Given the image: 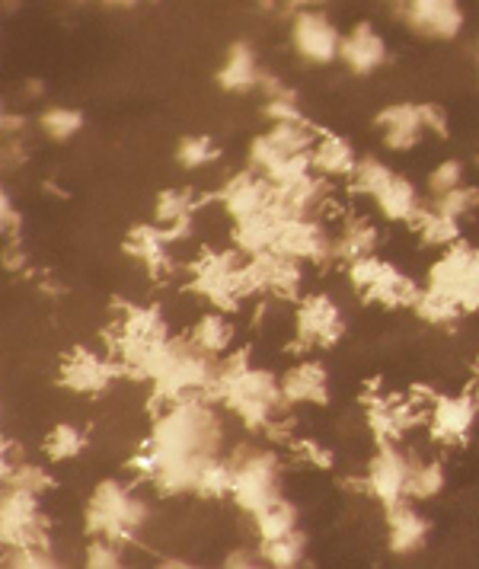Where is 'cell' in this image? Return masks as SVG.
I'll list each match as a JSON object with an SVG mask.
<instances>
[{
  "instance_id": "cell-1",
  "label": "cell",
  "mask_w": 479,
  "mask_h": 569,
  "mask_svg": "<svg viewBox=\"0 0 479 569\" xmlns=\"http://www.w3.org/2000/svg\"><path fill=\"white\" fill-rule=\"evenodd\" d=\"M218 403L204 397H182L157 413L151 439L144 448L153 458H192V455H221L224 426L218 419Z\"/></svg>"
},
{
  "instance_id": "cell-2",
  "label": "cell",
  "mask_w": 479,
  "mask_h": 569,
  "mask_svg": "<svg viewBox=\"0 0 479 569\" xmlns=\"http://www.w3.org/2000/svg\"><path fill=\"white\" fill-rule=\"evenodd\" d=\"M208 400L230 410L247 429H266L288 407L285 393H281V378L266 368H252V365L230 378L218 375L208 390Z\"/></svg>"
},
{
  "instance_id": "cell-3",
  "label": "cell",
  "mask_w": 479,
  "mask_h": 569,
  "mask_svg": "<svg viewBox=\"0 0 479 569\" xmlns=\"http://www.w3.org/2000/svg\"><path fill=\"white\" fill-rule=\"evenodd\" d=\"M151 509L141 496L128 490L119 480H102L90 496L87 506V531L93 538H112V541L128 543L141 531Z\"/></svg>"
},
{
  "instance_id": "cell-4",
  "label": "cell",
  "mask_w": 479,
  "mask_h": 569,
  "mask_svg": "<svg viewBox=\"0 0 479 569\" xmlns=\"http://www.w3.org/2000/svg\"><path fill=\"white\" fill-rule=\"evenodd\" d=\"M349 269V282H352L355 295L368 305H380L390 311H400L416 305V298L422 295V284L416 282L412 276H406L400 266H393L390 259L361 257L346 266Z\"/></svg>"
},
{
  "instance_id": "cell-5",
  "label": "cell",
  "mask_w": 479,
  "mask_h": 569,
  "mask_svg": "<svg viewBox=\"0 0 479 569\" xmlns=\"http://www.w3.org/2000/svg\"><path fill=\"white\" fill-rule=\"evenodd\" d=\"M230 499L243 512H262L281 499V461L272 448L266 451H240L233 455V490Z\"/></svg>"
},
{
  "instance_id": "cell-6",
  "label": "cell",
  "mask_w": 479,
  "mask_h": 569,
  "mask_svg": "<svg viewBox=\"0 0 479 569\" xmlns=\"http://www.w3.org/2000/svg\"><path fill=\"white\" fill-rule=\"evenodd\" d=\"M429 288L455 298L467 313L479 311V247L457 240L429 266Z\"/></svg>"
},
{
  "instance_id": "cell-7",
  "label": "cell",
  "mask_w": 479,
  "mask_h": 569,
  "mask_svg": "<svg viewBox=\"0 0 479 569\" xmlns=\"http://www.w3.org/2000/svg\"><path fill=\"white\" fill-rule=\"evenodd\" d=\"M346 337V313L329 295H303L295 311V356L307 359L317 349H329Z\"/></svg>"
},
{
  "instance_id": "cell-8",
  "label": "cell",
  "mask_w": 479,
  "mask_h": 569,
  "mask_svg": "<svg viewBox=\"0 0 479 569\" xmlns=\"http://www.w3.org/2000/svg\"><path fill=\"white\" fill-rule=\"evenodd\" d=\"M0 541L3 547H51L49 518L42 516L36 492L7 487L0 502Z\"/></svg>"
},
{
  "instance_id": "cell-9",
  "label": "cell",
  "mask_w": 479,
  "mask_h": 569,
  "mask_svg": "<svg viewBox=\"0 0 479 569\" xmlns=\"http://www.w3.org/2000/svg\"><path fill=\"white\" fill-rule=\"evenodd\" d=\"M119 378H126L122 362L112 352H93V349H71L61 362L58 381L74 393L83 397H97L102 390H109Z\"/></svg>"
},
{
  "instance_id": "cell-10",
  "label": "cell",
  "mask_w": 479,
  "mask_h": 569,
  "mask_svg": "<svg viewBox=\"0 0 479 569\" xmlns=\"http://www.w3.org/2000/svg\"><path fill=\"white\" fill-rule=\"evenodd\" d=\"M409 470H412V455H406L400 441H378V455L368 465L365 487L383 509L400 506L409 499Z\"/></svg>"
},
{
  "instance_id": "cell-11",
  "label": "cell",
  "mask_w": 479,
  "mask_h": 569,
  "mask_svg": "<svg viewBox=\"0 0 479 569\" xmlns=\"http://www.w3.org/2000/svg\"><path fill=\"white\" fill-rule=\"evenodd\" d=\"M247 269L256 284V295H272L278 301H301L303 262L281 250H266L247 257Z\"/></svg>"
},
{
  "instance_id": "cell-12",
  "label": "cell",
  "mask_w": 479,
  "mask_h": 569,
  "mask_svg": "<svg viewBox=\"0 0 479 569\" xmlns=\"http://www.w3.org/2000/svg\"><path fill=\"white\" fill-rule=\"evenodd\" d=\"M477 419V400L467 390V393H435L426 422H429L431 439L435 441H441V445H463V441L470 439Z\"/></svg>"
},
{
  "instance_id": "cell-13",
  "label": "cell",
  "mask_w": 479,
  "mask_h": 569,
  "mask_svg": "<svg viewBox=\"0 0 479 569\" xmlns=\"http://www.w3.org/2000/svg\"><path fill=\"white\" fill-rule=\"evenodd\" d=\"M281 253L301 259L303 266H323L329 259H336V237L327 231V224L320 218H288L278 233V247Z\"/></svg>"
},
{
  "instance_id": "cell-14",
  "label": "cell",
  "mask_w": 479,
  "mask_h": 569,
  "mask_svg": "<svg viewBox=\"0 0 479 569\" xmlns=\"http://www.w3.org/2000/svg\"><path fill=\"white\" fill-rule=\"evenodd\" d=\"M214 199L224 206V211H228L233 221H240V218H250V214H256V211H262V208L272 206V199H276V186L250 167V170H243V173L230 177V180L218 189V196H214Z\"/></svg>"
},
{
  "instance_id": "cell-15",
  "label": "cell",
  "mask_w": 479,
  "mask_h": 569,
  "mask_svg": "<svg viewBox=\"0 0 479 569\" xmlns=\"http://www.w3.org/2000/svg\"><path fill=\"white\" fill-rule=\"evenodd\" d=\"M295 49L307 58L310 64H329L339 58V46H342V36L339 29L329 23L323 13H313V10H301L295 17Z\"/></svg>"
},
{
  "instance_id": "cell-16",
  "label": "cell",
  "mask_w": 479,
  "mask_h": 569,
  "mask_svg": "<svg viewBox=\"0 0 479 569\" xmlns=\"http://www.w3.org/2000/svg\"><path fill=\"white\" fill-rule=\"evenodd\" d=\"M403 17L419 36L429 39H455L463 29L460 0H409Z\"/></svg>"
},
{
  "instance_id": "cell-17",
  "label": "cell",
  "mask_w": 479,
  "mask_h": 569,
  "mask_svg": "<svg viewBox=\"0 0 479 569\" xmlns=\"http://www.w3.org/2000/svg\"><path fill=\"white\" fill-rule=\"evenodd\" d=\"M281 393L288 407H327L329 375L317 359H301L281 375Z\"/></svg>"
},
{
  "instance_id": "cell-18",
  "label": "cell",
  "mask_w": 479,
  "mask_h": 569,
  "mask_svg": "<svg viewBox=\"0 0 479 569\" xmlns=\"http://www.w3.org/2000/svg\"><path fill=\"white\" fill-rule=\"evenodd\" d=\"M429 518L416 509L412 499L387 509V543L397 557H412L429 541Z\"/></svg>"
},
{
  "instance_id": "cell-19",
  "label": "cell",
  "mask_w": 479,
  "mask_h": 569,
  "mask_svg": "<svg viewBox=\"0 0 479 569\" xmlns=\"http://www.w3.org/2000/svg\"><path fill=\"white\" fill-rule=\"evenodd\" d=\"M378 129L383 131V144L390 151H412L429 134L422 103L387 106L383 112H378Z\"/></svg>"
},
{
  "instance_id": "cell-20",
  "label": "cell",
  "mask_w": 479,
  "mask_h": 569,
  "mask_svg": "<svg viewBox=\"0 0 479 569\" xmlns=\"http://www.w3.org/2000/svg\"><path fill=\"white\" fill-rule=\"evenodd\" d=\"M288 218H281L276 208H262L250 218H240L233 221V231H230V240L233 247L243 253V257H256V253H266V250H276L278 247V233H281V224Z\"/></svg>"
},
{
  "instance_id": "cell-21",
  "label": "cell",
  "mask_w": 479,
  "mask_h": 569,
  "mask_svg": "<svg viewBox=\"0 0 479 569\" xmlns=\"http://www.w3.org/2000/svg\"><path fill=\"white\" fill-rule=\"evenodd\" d=\"M339 61L352 74H375L387 61V42L380 39V32L371 23H358L349 36H342Z\"/></svg>"
},
{
  "instance_id": "cell-22",
  "label": "cell",
  "mask_w": 479,
  "mask_h": 569,
  "mask_svg": "<svg viewBox=\"0 0 479 569\" xmlns=\"http://www.w3.org/2000/svg\"><path fill=\"white\" fill-rule=\"evenodd\" d=\"M170 237L163 231V224H138L131 228L126 237V253L134 257L151 276H163L173 269V257H170Z\"/></svg>"
},
{
  "instance_id": "cell-23",
  "label": "cell",
  "mask_w": 479,
  "mask_h": 569,
  "mask_svg": "<svg viewBox=\"0 0 479 569\" xmlns=\"http://www.w3.org/2000/svg\"><path fill=\"white\" fill-rule=\"evenodd\" d=\"M310 160H313V170L329 177V180H352L355 167H358L361 157L355 154V148L342 134L320 131L313 148H310Z\"/></svg>"
},
{
  "instance_id": "cell-24",
  "label": "cell",
  "mask_w": 479,
  "mask_h": 569,
  "mask_svg": "<svg viewBox=\"0 0 479 569\" xmlns=\"http://www.w3.org/2000/svg\"><path fill=\"white\" fill-rule=\"evenodd\" d=\"M375 206H378V211L387 221H393V224H412L419 218V211L426 208V202H422V196L412 186V180H406V177L397 173L393 180L380 189Z\"/></svg>"
},
{
  "instance_id": "cell-25",
  "label": "cell",
  "mask_w": 479,
  "mask_h": 569,
  "mask_svg": "<svg viewBox=\"0 0 479 569\" xmlns=\"http://www.w3.org/2000/svg\"><path fill=\"white\" fill-rule=\"evenodd\" d=\"M380 247V231L368 218H349L342 221L339 237H336V259H342L346 266L361 257H375Z\"/></svg>"
},
{
  "instance_id": "cell-26",
  "label": "cell",
  "mask_w": 479,
  "mask_h": 569,
  "mask_svg": "<svg viewBox=\"0 0 479 569\" xmlns=\"http://www.w3.org/2000/svg\"><path fill=\"white\" fill-rule=\"evenodd\" d=\"M259 74H262V68L256 61V52H252L247 42H237V46H230L228 61L218 71V83L228 93H247L252 87H259Z\"/></svg>"
},
{
  "instance_id": "cell-27",
  "label": "cell",
  "mask_w": 479,
  "mask_h": 569,
  "mask_svg": "<svg viewBox=\"0 0 479 569\" xmlns=\"http://www.w3.org/2000/svg\"><path fill=\"white\" fill-rule=\"evenodd\" d=\"M460 218H451V214H445L441 208L426 206L419 211V218L409 224L416 237L426 243V247H435V250H448L451 243L457 240H463V231H460Z\"/></svg>"
},
{
  "instance_id": "cell-28",
  "label": "cell",
  "mask_w": 479,
  "mask_h": 569,
  "mask_svg": "<svg viewBox=\"0 0 479 569\" xmlns=\"http://www.w3.org/2000/svg\"><path fill=\"white\" fill-rule=\"evenodd\" d=\"M192 346L196 349H202L204 356H214V359H221L224 352L233 349V339H237V330H233V323L228 320V313L224 311H211L199 317V323L192 327Z\"/></svg>"
},
{
  "instance_id": "cell-29",
  "label": "cell",
  "mask_w": 479,
  "mask_h": 569,
  "mask_svg": "<svg viewBox=\"0 0 479 569\" xmlns=\"http://www.w3.org/2000/svg\"><path fill=\"white\" fill-rule=\"evenodd\" d=\"M412 313H416L419 320H426L429 327H455L457 320H460L467 311L457 305L455 298H448V295L435 291V288H429V284H422V295L416 298Z\"/></svg>"
},
{
  "instance_id": "cell-30",
  "label": "cell",
  "mask_w": 479,
  "mask_h": 569,
  "mask_svg": "<svg viewBox=\"0 0 479 569\" xmlns=\"http://www.w3.org/2000/svg\"><path fill=\"white\" fill-rule=\"evenodd\" d=\"M252 521H256L259 543L276 541V538H281V535H288V531H295V528H298V506H295V502H288V499L281 496V499H276L272 506H266L262 512H256Z\"/></svg>"
},
{
  "instance_id": "cell-31",
  "label": "cell",
  "mask_w": 479,
  "mask_h": 569,
  "mask_svg": "<svg viewBox=\"0 0 479 569\" xmlns=\"http://www.w3.org/2000/svg\"><path fill=\"white\" fill-rule=\"evenodd\" d=\"M445 483H448V473L438 458H426V461L412 458V470H409V499L412 502H429L445 490Z\"/></svg>"
},
{
  "instance_id": "cell-32",
  "label": "cell",
  "mask_w": 479,
  "mask_h": 569,
  "mask_svg": "<svg viewBox=\"0 0 479 569\" xmlns=\"http://www.w3.org/2000/svg\"><path fill=\"white\" fill-rule=\"evenodd\" d=\"M259 550H262V560H266V563H272L276 569H295L303 563V553H307V535H303L301 528H295V531L281 535V538H276V541H262L259 543Z\"/></svg>"
},
{
  "instance_id": "cell-33",
  "label": "cell",
  "mask_w": 479,
  "mask_h": 569,
  "mask_svg": "<svg viewBox=\"0 0 479 569\" xmlns=\"http://www.w3.org/2000/svg\"><path fill=\"white\" fill-rule=\"evenodd\" d=\"M199 208H202V199H196L189 189H163V192L157 196L153 218H157V224H173V221L196 218Z\"/></svg>"
},
{
  "instance_id": "cell-34",
  "label": "cell",
  "mask_w": 479,
  "mask_h": 569,
  "mask_svg": "<svg viewBox=\"0 0 479 569\" xmlns=\"http://www.w3.org/2000/svg\"><path fill=\"white\" fill-rule=\"evenodd\" d=\"M87 448V432L77 429V426H54L49 436H46V458L54 465H64V461H74L77 455H83Z\"/></svg>"
},
{
  "instance_id": "cell-35",
  "label": "cell",
  "mask_w": 479,
  "mask_h": 569,
  "mask_svg": "<svg viewBox=\"0 0 479 569\" xmlns=\"http://www.w3.org/2000/svg\"><path fill=\"white\" fill-rule=\"evenodd\" d=\"M393 177H397V170H393L390 163H383L380 157H361L352 173V189L358 196L378 199L380 189L393 180Z\"/></svg>"
},
{
  "instance_id": "cell-36",
  "label": "cell",
  "mask_w": 479,
  "mask_h": 569,
  "mask_svg": "<svg viewBox=\"0 0 479 569\" xmlns=\"http://www.w3.org/2000/svg\"><path fill=\"white\" fill-rule=\"evenodd\" d=\"M0 473H3V483H7L10 490H26V492H36V496H42V492L54 487V480L49 477V470H46V467L32 465L29 458H26V461H20V465L0 470Z\"/></svg>"
},
{
  "instance_id": "cell-37",
  "label": "cell",
  "mask_w": 479,
  "mask_h": 569,
  "mask_svg": "<svg viewBox=\"0 0 479 569\" xmlns=\"http://www.w3.org/2000/svg\"><path fill=\"white\" fill-rule=\"evenodd\" d=\"M39 129L46 131L51 141H68V138H74L77 131L83 129V116L77 109H71V106H51V109L42 112Z\"/></svg>"
},
{
  "instance_id": "cell-38",
  "label": "cell",
  "mask_w": 479,
  "mask_h": 569,
  "mask_svg": "<svg viewBox=\"0 0 479 569\" xmlns=\"http://www.w3.org/2000/svg\"><path fill=\"white\" fill-rule=\"evenodd\" d=\"M177 160L186 170H202V167L218 160V144H214L208 134H189V138H182V144H179Z\"/></svg>"
},
{
  "instance_id": "cell-39",
  "label": "cell",
  "mask_w": 479,
  "mask_h": 569,
  "mask_svg": "<svg viewBox=\"0 0 479 569\" xmlns=\"http://www.w3.org/2000/svg\"><path fill=\"white\" fill-rule=\"evenodd\" d=\"M435 208H441L445 214L463 221V218H470V214H477L479 211V189L477 186H470V182H463V186H457L451 192L438 196V199H435Z\"/></svg>"
},
{
  "instance_id": "cell-40",
  "label": "cell",
  "mask_w": 479,
  "mask_h": 569,
  "mask_svg": "<svg viewBox=\"0 0 479 569\" xmlns=\"http://www.w3.org/2000/svg\"><path fill=\"white\" fill-rule=\"evenodd\" d=\"M285 448L291 451L295 461H301L307 467H317V470H329L332 467V451L323 441L313 439V436H295Z\"/></svg>"
},
{
  "instance_id": "cell-41",
  "label": "cell",
  "mask_w": 479,
  "mask_h": 569,
  "mask_svg": "<svg viewBox=\"0 0 479 569\" xmlns=\"http://www.w3.org/2000/svg\"><path fill=\"white\" fill-rule=\"evenodd\" d=\"M3 563L10 569H51L58 567V557L51 547H7Z\"/></svg>"
},
{
  "instance_id": "cell-42",
  "label": "cell",
  "mask_w": 479,
  "mask_h": 569,
  "mask_svg": "<svg viewBox=\"0 0 479 569\" xmlns=\"http://www.w3.org/2000/svg\"><path fill=\"white\" fill-rule=\"evenodd\" d=\"M467 182V170H463V163L455 160V157H448V160H441L435 170L429 173V192L438 199V196H445V192H451L457 186H463Z\"/></svg>"
},
{
  "instance_id": "cell-43",
  "label": "cell",
  "mask_w": 479,
  "mask_h": 569,
  "mask_svg": "<svg viewBox=\"0 0 479 569\" xmlns=\"http://www.w3.org/2000/svg\"><path fill=\"white\" fill-rule=\"evenodd\" d=\"M122 547L112 538H93L87 547V567L90 569H119L122 567Z\"/></svg>"
},
{
  "instance_id": "cell-44",
  "label": "cell",
  "mask_w": 479,
  "mask_h": 569,
  "mask_svg": "<svg viewBox=\"0 0 479 569\" xmlns=\"http://www.w3.org/2000/svg\"><path fill=\"white\" fill-rule=\"evenodd\" d=\"M266 116H269V122H307L301 103H298V97L291 90L269 97L266 100Z\"/></svg>"
},
{
  "instance_id": "cell-45",
  "label": "cell",
  "mask_w": 479,
  "mask_h": 569,
  "mask_svg": "<svg viewBox=\"0 0 479 569\" xmlns=\"http://www.w3.org/2000/svg\"><path fill=\"white\" fill-rule=\"evenodd\" d=\"M0 228L7 240H23V214L10 196H0Z\"/></svg>"
},
{
  "instance_id": "cell-46",
  "label": "cell",
  "mask_w": 479,
  "mask_h": 569,
  "mask_svg": "<svg viewBox=\"0 0 479 569\" xmlns=\"http://www.w3.org/2000/svg\"><path fill=\"white\" fill-rule=\"evenodd\" d=\"M26 266H29V253H26L23 240H7L3 243V269L7 272H26Z\"/></svg>"
},
{
  "instance_id": "cell-47",
  "label": "cell",
  "mask_w": 479,
  "mask_h": 569,
  "mask_svg": "<svg viewBox=\"0 0 479 569\" xmlns=\"http://www.w3.org/2000/svg\"><path fill=\"white\" fill-rule=\"evenodd\" d=\"M29 160L23 138H3V170H17Z\"/></svg>"
},
{
  "instance_id": "cell-48",
  "label": "cell",
  "mask_w": 479,
  "mask_h": 569,
  "mask_svg": "<svg viewBox=\"0 0 479 569\" xmlns=\"http://www.w3.org/2000/svg\"><path fill=\"white\" fill-rule=\"evenodd\" d=\"M422 116H426V129L429 134H438V138H448V112L441 106L435 103H422Z\"/></svg>"
},
{
  "instance_id": "cell-49",
  "label": "cell",
  "mask_w": 479,
  "mask_h": 569,
  "mask_svg": "<svg viewBox=\"0 0 479 569\" xmlns=\"http://www.w3.org/2000/svg\"><path fill=\"white\" fill-rule=\"evenodd\" d=\"M259 560H262V550H252V547H240V550H233V553H228L224 567H230V569H250V567H259Z\"/></svg>"
},
{
  "instance_id": "cell-50",
  "label": "cell",
  "mask_w": 479,
  "mask_h": 569,
  "mask_svg": "<svg viewBox=\"0 0 479 569\" xmlns=\"http://www.w3.org/2000/svg\"><path fill=\"white\" fill-rule=\"evenodd\" d=\"M0 129H3V138H26L29 119H26V116H20V112H3V119H0Z\"/></svg>"
},
{
  "instance_id": "cell-51",
  "label": "cell",
  "mask_w": 479,
  "mask_h": 569,
  "mask_svg": "<svg viewBox=\"0 0 479 569\" xmlns=\"http://www.w3.org/2000/svg\"><path fill=\"white\" fill-rule=\"evenodd\" d=\"M390 10H397V13H406V7H409V0H383Z\"/></svg>"
},
{
  "instance_id": "cell-52",
  "label": "cell",
  "mask_w": 479,
  "mask_h": 569,
  "mask_svg": "<svg viewBox=\"0 0 479 569\" xmlns=\"http://www.w3.org/2000/svg\"><path fill=\"white\" fill-rule=\"evenodd\" d=\"M26 93H29V97H39V93H42V83H39V80L26 83Z\"/></svg>"
},
{
  "instance_id": "cell-53",
  "label": "cell",
  "mask_w": 479,
  "mask_h": 569,
  "mask_svg": "<svg viewBox=\"0 0 479 569\" xmlns=\"http://www.w3.org/2000/svg\"><path fill=\"white\" fill-rule=\"evenodd\" d=\"M295 7H313V3H323V0H291Z\"/></svg>"
},
{
  "instance_id": "cell-54",
  "label": "cell",
  "mask_w": 479,
  "mask_h": 569,
  "mask_svg": "<svg viewBox=\"0 0 479 569\" xmlns=\"http://www.w3.org/2000/svg\"><path fill=\"white\" fill-rule=\"evenodd\" d=\"M470 397L477 400V407H479V378H473V388H470Z\"/></svg>"
},
{
  "instance_id": "cell-55",
  "label": "cell",
  "mask_w": 479,
  "mask_h": 569,
  "mask_svg": "<svg viewBox=\"0 0 479 569\" xmlns=\"http://www.w3.org/2000/svg\"><path fill=\"white\" fill-rule=\"evenodd\" d=\"M473 375L479 378V352H477V362H473Z\"/></svg>"
}]
</instances>
